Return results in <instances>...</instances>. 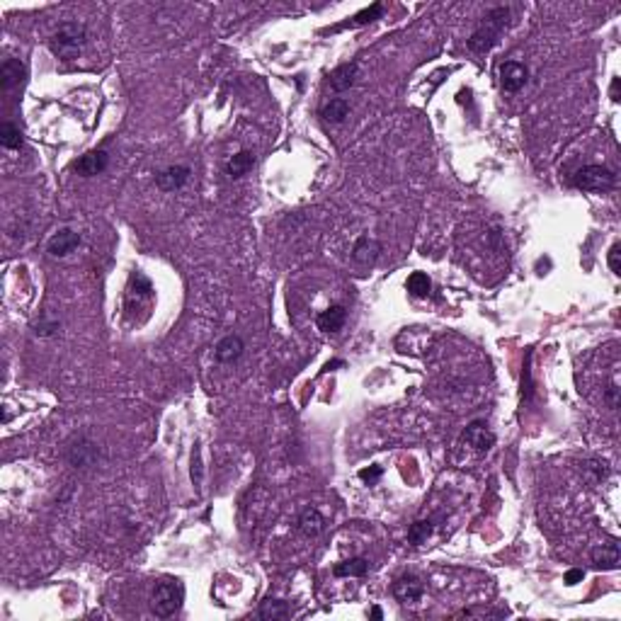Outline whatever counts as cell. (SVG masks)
Returning a JSON list of instances; mask_svg holds the SVG:
<instances>
[{"label":"cell","mask_w":621,"mask_h":621,"mask_svg":"<svg viewBox=\"0 0 621 621\" xmlns=\"http://www.w3.org/2000/svg\"><path fill=\"white\" fill-rule=\"evenodd\" d=\"M507 24H510V8H505V5L492 8L490 13H488V17L481 22V27H478L476 32L471 34V39H468L471 51L486 53L492 44H497L500 34L507 29Z\"/></svg>","instance_id":"1"},{"label":"cell","mask_w":621,"mask_h":621,"mask_svg":"<svg viewBox=\"0 0 621 621\" xmlns=\"http://www.w3.org/2000/svg\"><path fill=\"white\" fill-rule=\"evenodd\" d=\"M85 27L78 22H66L53 32V37L49 39V49L53 56L63 58V61H73L81 53L83 44H85Z\"/></svg>","instance_id":"2"},{"label":"cell","mask_w":621,"mask_h":621,"mask_svg":"<svg viewBox=\"0 0 621 621\" xmlns=\"http://www.w3.org/2000/svg\"><path fill=\"white\" fill-rule=\"evenodd\" d=\"M182 602H185V588H182L180 580L175 578H165L156 585L154 595H151V609H154L156 617L167 619L172 614L180 612Z\"/></svg>","instance_id":"3"},{"label":"cell","mask_w":621,"mask_h":621,"mask_svg":"<svg viewBox=\"0 0 621 621\" xmlns=\"http://www.w3.org/2000/svg\"><path fill=\"white\" fill-rule=\"evenodd\" d=\"M573 185L583 192H607L617 185V175L604 165H585L575 172Z\"/></svg>","instance_id":"4"},{"label":"cell","mask_w":621,"mask_h":621,"mask_svg":"<svg viewBox=\"0 0 621 621\" xmlns=\"http://www.w3.org/2000/svg\"><path fill=\"white\" fill-rule=\"evenodd\" d=\"M154 301V284L146 274L134 272L129 279V287H126V299H124V306L129 313L134 310H141L146 304Z\"/></svg>","instance_id":"5"},{"label":"cell","mask_w":621,"mask_h":621,"mask_svg":"<svg viewBox=\"0 0 621 621\" xmlns=\"http://www.w3.org/2000/svg\"><path fill=\"white\" fill-rule=\"evenodd\" d=\"M492 445H495V435L488 430L486 422H471V425L466 427L464 435H461V447L473 449L478 456L488 454V452L492 449Z\"/></svg>","instance_id":"6"},{"label":"cell","mask_w":621,"mask_h":621,"mask_svg":"<svg viewBox=\"0 0 621 621\" xmlns=\"http://www.w3.org/2000/svg\"><path fill=\"white\" fill-rule=\"evenodd\" d=\"M393 597L401 604H415L420 602L422 593H425V585L417 575H401V578L393 583Z\"/></svg>","instance_id":"7"},{"label":"cell","mask_w":621,"mask_h":621,"mask_svg":"<svg viewBox=\"0 0 621 621\" xmlns=\"http://www.w3.org/2000/svg\"><path fill=\"white\" fill-rule=\"evenodd\" d=\"M527 78H529V71H527L524 63L517 61H505L500 66V85L505 92H517L527 85Z\"/></svg>","instance_id":"8"},{"label":"cell","mask_w":621,"mask_h":621,"mask_svg":"<svg viewBox=\"0 0 621 621\" xmlns=\"http://www.w3.org/2000/svg\"><path fill=\"white\" fill-rule=\"evenodd\" d=\"M107 163H110V156H107L105 149L88 151L85 156H81L76 163H73V170L83 177H92V175H100V172L107 167Z\"/></svg>","instance_id":"9"},{"label":"cell","mask_w":621,"mask_h":621,"mask_svg":"<svg viewBox=\"0 0 621 621\" xmlns=\"http://www.w3.org/2000/svg\"><path fill=\"white\" fill-rule=\"evenodd\" d=\"M78 245H81V235L71 229H61L58 233L51 235V240L47 243V250L53 255V258H66V255L73 253Z\"/></svg>","instance_id":"10"},{"label":"cell","mask_w":621,"mask_h":621,"mask_svg":"<svg viewBox=\"0 0 621 621\" xmlns=\"http://www.w3.org/2000/svg\"><path fill=\"white\" fill-rule=\"evenodd\" d=\"M190 175H192V170L187 165H172V167L163 170L160 175L156 177V185L160 187L163 192H175V190H182V187L187 185Z\"/></svg>","instance_id":"11"},{"label":"cell","mask_w":621,"mask_h":621,"mask_svg":"<svg viewBox=\"0 0 621 621\" xmlns=\"http://www.w3.org/2000/svg\"><path fill=\"white\" fill-rule=\"evenodd\" d=\"M243 349H245L243 340H240L238 335H226V338L216 345L214 357H216V362H221V364H233L235 359H240Z\"/></svg>","instance_id":"12"},{"label":"cell","mask_w":621,"mask_h":621,"mask_svg":"<svg viewBox=\"0 0 621 621\" xmlns=\"http://www.w3.org/2000/svg\"><path fill=\"white\" fill-rule=\"evenodd\" d=\"M24 63L19 61V58H5L3 66H0V88H3L5 92L13 90L15 85H19L24 78Z\"/></svg>","instance_id":"13"},{"label":"cell","mask_w":621,"mask_h":621,"mask_svg":"<svg viewBox=\"0 0 621 621\" xmlns=\"http://www.w3.org/2000/svg\"><path fill=\"white\" fill-rule=\"evenodd\" d=\"M593 563H595V568H599V570L619 568V544L617 541H609V544H602V546H597V549H593Z\"/></svg>","instance_id":"14"},{"label":"cell","mask_w":621,"mask_h":621,"mask_svg":"<svg viewBox=\"0 0 621 621\" xmlns=\"http://www.w3.org/2000/svg\"><path fill=\"white\" fill-rule=\"evenodd\" d=\"M357 63H342V66H338L333 73H330V88H333L335 92H345L349 90V88L354 85V81H357Z\"/></svg>","instance_id":"15"},{"label":"cell","mask_w":621,"mask_h":621,"mask_svg":"<svg viewBox=\"0 0 621 621\" xmlns=\"http://www.w3.org/2000/svg\"><path fill=\"white\" fill-rule=\"evenodd\" d=\"M379 253H381V245H379V240L369 238V235H362V238L354 243L352 248V258L357 260L359 265H372L376 263Z\"/></svg>","instance_id":"16"},{"label":"cell","mask_w":621,"mask_h":621,"mask_svg":"<svg viewBox=\"0 0 621 621\" xmlns=\"http://www.w3.org/2000/svg\"><path fill=\"white\" fill-rule=\"evenodd\" d=\"M345 318H347V310L342 306H330L318 315L315 323H318V328L325 330V333H338V330L345 325Z\"/></svg>","instance_id":"17"},{"label":"cell","mask_w":621,"mask_h":621,"mask_svg":"<svg viewBox=\"0 0 621 621\" xmlns=\"http://www.w3.org/2000/svg\"><path fill=\"white\" fill-rule=\"evenodd\" d=\"M367 570H369V561L362 558V556H357V558H349V561L338 563L333 568V573L338 575V578H364Z\"/></svg>","instance_id":"18"},{"label":"cell","mask_w":621,"mask_h":621,"mask_svg":"<svg viewBox=\"0 0 621 621\" xmlns=\"http://www.w3.org/2000/svg\"><path fill=\"white\" fill-rule=\"evenodd\" d=\"M381 13H383V5L381 3H374V5H369V8H364L362 13H357L354 15V17H349L347 22H342V24H338V27H333V32H338V29H352V27H362V24H369V22H374V19L376 17H381Z\"/></svg>","instance_id":"19"},{"label":"cell","mask_w":621,"mask_h":621,"mask_svg":"<svg viewBox=\"0 0 621 621\" xmlns=\"http://www.w3.org/2000/svg\"><path fill=\"white\" fill-rule=\"evenodd\" d=\"M323 515H320L315 507H308V510L301 512V517H299V529L304 531L306 536H318L320 531H323Z\"/></svg>","instance_id":"20"},{"label":"cell","mask_w":621,"mask_h":621,"mask_svg":"<svg viewBox=\"0 0 621 621\" xmlns=\"http://www.w3.org/2000/svg\"><path fill=\"white\" fill-rule=\"evenodd\" d=\"M347 115H349V102L345 100V97H335V100H330L328 105L320 110V117H323L325 122H330V124H340V122H345Z\"/></svg>","instance_id":"21"},{"label":"cell","mask_w":621,"mask_h":621,"mask_svg":"<svg viewBox=\"0 0 621 621\" xmlns=\"http://www.w3.org/2000/svg\"><path fill=\"white\" fill-rule=\"evenodd\" d=\"M253 165H255L253 151H238V154H235L229 163H226V172H229L231 177H243Z\"/></svg>","instance_id":"22"},{"label":"cell","mask_w":621,"mask_h":621,"mask_svg":"<svg viewBox=\"0 0 621 621\" xmlns=\"http://www.w3.org/2000/svg\"><path fill=\"white\" fill-rule=\"evenodd\" d=\"M260 617L263 619H289L292 617V607L282 599H272L267 597L263 604H260Z\"/></svg>","instance_id":"23"},{"label":"cell","mask_w":621,"mask_h":621,"mask_svg":"<svg viewBox=\"0 0 621 621\" xmlns=\"http://www.w3.org/2000/svg\"><path fill=\"white\" fill-rule=\"evenodd\" d=\"M406 289L411 292V297L425 299V297H430V292H432V279L427 277L425 272H413L406 282Z\"/></svg>","instance_id":"24"},{"label":"cell","mask_w":621,"mask_h":621,"mask_svg":"<svg viewBox=\"0 0 621 621\" xmlns=\"http://www.w3.org/2000/svg\"><path fill=\"white\" fill-rule=\"evenodd\" d=\"M0 144H3V149H8V151H17L19 146H22V134H19L17 126L15 124L0 126Z\"/></svg>","instance_id":"25"},{"label":"cell","mask_w":621,"mask_h":621,"mask_svg":"<svg viewBox=\"0 0 621 621\" xmlns=\"http://www.w3.org/2000/svg\"><path fill=\"white\" fill-rule=\"evenodd\" d=\"M432 529H435L432 522H425V520L415 522V524H411V529H408V541H411V544H422V541L430 539Z\"/></svg>","instance_id":"26"},{"label":"cell","mask_w":621,"mask_h":621,"mask_svg":"<svg viewBox=\"0 0 621 621\" xmlns=\"http://www.w3.org/2000/svg\"><path fill=\"white\" fill-rule=\"evenodd\" d=\"M585 473H590L595 483H602L604 478L609 476V468L604 461H588V464H585Z\"/></svg>","instance_id":"27"},{"label":"cell","mask_w":621,"mask_h":621,"mask_svg":"<svg viewBox=\"0 0 621 621\" xmlns=\"http://www.w3.org/2000/svg\"><path fill=\"white\" fill-rule=\"evenodd\" d=\"M192 483H194V486H199L201 483V452H199V445H194V449H192Z\"/></svg>","instance_id":"28"},{"label":"cell","mask_w":621,"mask_h":621,"mask_svg":"<svg viewBox=\"0 0 621 621\" xmlns=\"http://www.w3.org/2000/svg\"><path fill=\"white\" fill-rule=\"evenodd\" d=\"M381 473H383L381 466H369V468H362V471H359V478L372 486V483H376L379 478H381Z\"/></svg>","instance_id":"29"},{"label":"cell","mask_w":621,"mask_h":621,"mask_svg":"<svg viewBox=\"0 0 621 621\" xmlns=\"http://www.w3.org/2000/svg\"><path fill=\"white\" fill-rule=\"evenodd\" d=\"M609 270L614 274H621V245L614 243L612 250H609Z\"/></svg>","instance_id":"30"},{"label":"cell","mask_w":621,"mask_h":621,"mask_svg":"<svg viewBox=\"0 0 621 621\" xmlns=\"http://www.w3.org/2000/svg\"><path fill=\"white\" fill-rule=\"evenodd\" d=\"M583 578H585L583 568H570L563 580H565V585H578V583H583Z\"/></svg>","instance_id":"31"},{"label":"cell","mask_w":621,"mask_h":621,"mask_svg":"<svg viewBox=\"0 0 621 621\" xmlns=\"http://www.w3.org/2000/svg\"><path fill=\"white\" fill-rule=\"evenodd\" d=\"M619 85H621V81L614 78L612 85H609V97H612V102H619Z\"/></svg>","instance_id":"32"},{"label":"cell","mask_w":621,"mask_h":621,"mask_svg":"<svg viewBox=\"0 0 621 621\" xmlns=\"http://www.w3.org/2000/svg\"><path fill=\"white\" fill-rule=\"evenodd\" d=\"M369 617L379 621V619H383V612H381V609H379V607H372V609H369Z\"/></svg>","instance_id":"33"}]
</instances>
